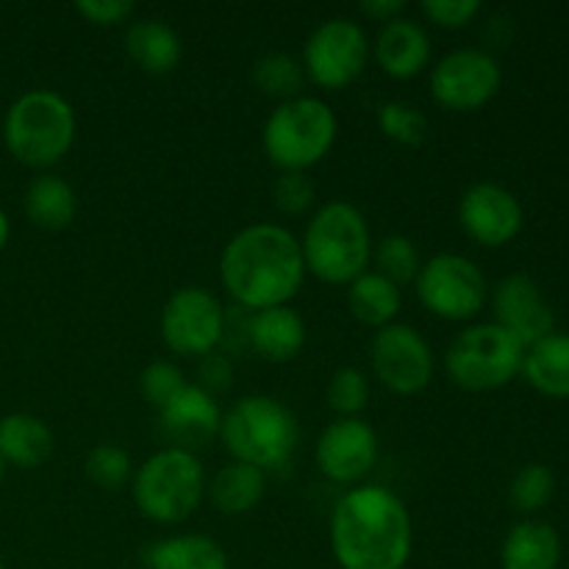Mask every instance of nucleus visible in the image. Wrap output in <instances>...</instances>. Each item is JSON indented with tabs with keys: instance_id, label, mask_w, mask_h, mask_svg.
<instances>
[{
	"instance_id": "1",
	"label": "nucleus",
	"mask_w": 569,
	"mask_h": 569,
	"mask_svg": "<svg viewBox=\"0 0 569 569\" xmlns=\"http://www.w3.org/2000/svg\"><path fill=\"white\" fill-rule=\"evenodd\" d=\"M220 278L244 311L289 306L306 278L300 239L276 222L242 228L222 248Z\"/></svg>"
},
{
	"instance_id": "2",
	"label": "nucleus",
	"mask_w": 569,
	"mask_h": 569,
	"mask_svg": "<svg viewBox=\"0 0 569 569\" xmlns=\"http://www.w3.org/2000/svg\"><path fill=\"white\" fill-rule=\"evenodd\" d=\"M411 548V515L389 489H350L333 506L331 553L342 569H406Z\"/></svg>"
},
{
	"instance_id": "3",
	"label": "nucleus",
	"mask_w": 569,
	"mask_h": 569,
	"mask_svg": "<svg viewBox=\"0 0 569 569\" xmlns=\"http://www.w3.org/2000/svg\"><path fill=\"white\" fill-rule=\"evenodd\" d=\"M306 272L333 287H348L372 259V237L367 217L348 200H331L320 206L306 226L303 239Z\"/></svg>"
},
{
	"instance_id": "4",
	"label": "nucleus",
	"mask_w": 569,
	"mask_h": 569,
	"mask_svg": "<svg viewBox=\"0 0 569 569\" xmlns=\"http://www.w3.org/2000/svg\"><path fill=\"white\" fill-rule=\"evenodd\" d=\"M220 437L233 461L256 470H281L298 450L300 426L289 406L270 395H248L222 417Z\"/></svg>"
},
{
	"instance_id": "5",
	"label": "nucleus",
	"mask_w": 569,
	"mask_h": 569,
	"mask_svg": "<svg viewBox=\"0 0 569 569\" xmlns=\"http://www.w3.org/2000/svg\"><path fill=\"white\" fill-rule=\"evenodd\" d=\"M76 128V111L59 92L31 89L6 111L3 142L20 164L48 170L70 153Z\"/></svg>"
},
{
	"instance_id": "6",
	"label": "nucleus",
	"mask_w": 569,
	"mask_h": 569,
	"mask_svg": "<svg viewBox=\"0 0 569 569\" xmlns=\"http://www.w3.org/2000/svg\"><path fill=\"white\" fill-rule=\"evenodd\" d=\"M339 122L331 106L320 98L300 94L283 100L267 117L261 144L281 172H309L331 153Z\"/></svg>"
},
{
	"instance_id": "7",
	"label": "nucleus",
	"mask_w": 569,
	"mask_h": 569,
	"mask_svg": "<svg viewBox=\"0 0 569 569\" xmlns=\"http://www.w3.org/2000/svg\"><path fill=\"white\" fill-rule=\"evenodd\" d=\"M206 495L203 465L192 450L164 448L133 472V503L159 526H178L198 511Z\"/></svg>"
},
{
	"instance_id": "8",
	"label": "nucleus",
	"mask_w": 569,
	"mask_h": 569,
	"mask_svg": "<svg viewBox=\"0 0 569 569\" xmlns=\"http://www.w3.org/2000/svg\"><path fill=\"white\" fill-rule=\"evenodd\" d=\"M526 345L498 322H478L465 328L445 353L450 381L470 392H492L522 372Z\"/></svg>"
},
{
	"instance_id": "9",
	"label": "nucleus",
	"mask_w": 569,
	"mask_h": 569,
	"mask_svg": "<svg viewBox=\"0 0 569 569\" xmlns=\"http://www.w3.org/2000/svg\"><path fill=\"white\" fill-rule=\"evenodd\" d=\"M417 298L439 320L467 322L487 303V276L461 253L431 256L417 272Z\"/></svg>"
},
{
	"instance_id": "10",
	"label": "nucleus",
	"mask_w": 569,
	"mask_h": 569,
	"mask_svg": "<svg viewBox=\"0 0 569 569\" xmlns=\"http://www.w3.org/2000/svg\"><path fill=\"white\" fill-rule=\"evenodd\" d=\"M370 39L359 22L333 17L311 31L303 48V72L320 89H345L365 72Z\"/></svg>"
},
{
	"instance_id": "11",
	"label": "nucleus",
	"mask_w": 569,
	"mask_h": 569,
	"mask_svg": "<svg viewBox=\"0 0 569 569\" xmlns=\"http://www.w3.org/2000/svg\"><path fill=\"white\" fill-rule=\"evenodd\" d=\"M226 309L203 287H183L161 309V339L178 356H209L226 339Z\"/></svg>"
},
{
	"instance_id": "12",
	"label": "nucleus",
	"mask_w": 569,
	"mask_h": 569,
	"mask_svg": "<svg viewBox=\"0 0 569 569\" xmlns=\"http://www.w3.org/2000/svg\"><path fill=\"white\" fill-rule=\"evenodd\" d=\"M503 83V70L481 48H459L433 64L431 94L448 111H476L487 106Z\"/></svg>"
},
{
	"instance_id": "13",
	"label": "nucleus",
	"mask_w": 569,
	"mask_h": 569,
	"mask_svg": "<svg viewBox=\"0 0 569 569\" xmlns=\"http://www.w3.org/2000/svg\"><path fill=\"white\" fill-rule=\"evenodd\" d=\"M372 372L395 395L422 392L433 378V350L417 328L392 322L370 342Z\"/></svg>"
},
{
	"instance_id": "14",
	"label": "nucleus",
	"mask_w": 569,
	"mask_h": 569,
	"mask_svg": "<svg viewBox=\"0 0 569 569\" xmlns=\"http://www.w3.org/2000/svg\"><path fill=\"white\" fill-rule=\"evenodd\" d=\"M522 203L515 192L492 181L472 183L459 200V226L483 248H503L522 231Z\"/></svg>"
},
{
	"instance_id": "15",
	"label": "nucleus",
	"mask_w": 569,
	"mask_h": 569,
	"mask_svg": "<svg viewBox=\"0 0 569 569\" xmlns=\"http://www.w3.org/2000/svg\"><path fill=\"white\" fill-rule=\"evenodd\" d=\"M317 467L337 483L365 478L378 461V433L359 417H339L317 439Z\"/></svg>"
},
{
	"instance_id": "16",
	"label": "nucleus",
	"mask_w": 569,
	"mask_h": 569,
	"mask_svg": "<svg viewBox=\"0 0 569 569\" xmlns=\"http://www.w3.org/2000/svg\"><path fill=\"white\" fill-rule=\"evenodd\" d=\"M495 322L503 326L506 331L515 333L526 348L537 345L548 333L556 331V315L550 303L545 300L542 289L531 276H506L495 287Z\"/></svg>"
},
{
	"instance_id": "17",
	"label": "nucleus",
	"mask_w": 569,
	"mask_h": 569,
	"mask_svg": "<svg viewBox=\"0 0 569 569\" xmlns=\"http://www.w3.org/2000/svg\"><path fill=\"white\" fill-rule=\"evenodd\" d=\"M161 426L167 437L176 439L178 448H200L220 433L222 411L214 395L198 383H187L183 392L161 409Z\"/></svg>"
},
{
	"instance_id": "18",
	"label": "nucleus",
	"mask_w": 569,
	"mask_h": 569,
	"mask_svg": "<svg viewBox=\"0 0 569 569\" xmlns=\"http://www.w3.org/2000/svg\"><path fill=\"white\" fill-rule=\"evenodd\" d=\"M372 53H376L378 67L389 78L406 81V78L420 76L428 67V61H431V39H428L426 28L417 26L415 20L398 17V20L387 22L381 28Z\"/></svg>"
},
{
	"instance_id": "19",
	"label": "nucleus",
	"mask_w": 569,
	"mask_h": 569,
	"mask_svg": "<svg viewBox=\"0 0 569 569\" xmlns=\"http://www.w3.org/2000/svg\"><path fill=\"white\" fill-rule=\"evenodd\" d=\"M306 322L292 306L256 311L248 322V342L261 359L292 361L306 348Z\"/></svg>"
},
{
	"instance_id": "20",
	"label": "nucleus",
	"mask_w": 569,
	"mask_h": 569,
	"mask_svg": "<svg viewBox=\"0 0 569 569\" xmlns=\"http://www.w3.org/2000/svg\"><path fill=\"white\" fill-rule=\"evenodd\" d=\"M561 537L550 522L522 520L506 533L500 548L503 569H559Z\"/></svg>"
},
{
	"instance_id": "21",
	"label": "nucleus",
	"mask_w": 569,
	"mask_h": 569,
	"mask_svg": "<svg viewBox=\"0 0 569 569\" xmlns=\"http://www.w3.org/2000/svg\"><path fill=\"white\" fill-rule=\"evenodd\" d=\"M53 453V431L39 417L17 411L0 420V459L17 470L42 467Z\"/></svg>"
},
{
	"instance_id": "22",
	"label": "nucleus",
	"mask_w": 569,
	"mask_h": 569,
	"mask_svg": "<svg viewBox=\"0 0 569 569\" xmlns=\"http://www.w3.org/2000/svg\"><path fill=\"white\" fill-rule=\"evenodd\" d=\"M522 376L545 398L569 400V333L553 331L526 348Z\"/></svg>"
},
{
	"instance_id": "23",
	"label": "nucleus",
	"mask_w": 569,
	"mask_h": 569,
	"mask_svg": "<svg viewBox=\"0 0 569 569\" xmlns=\"http://www.w3.org/2000/svg\"><path fill=\"white\" fill-rule=\"evenodd\" d=\"M148 569H228V556L217 539L203 533L159 539L142 550Z\"/></svg>"
},
{
	"instance_id": "24",
	"label": "nucleus",
	"mask_w": 569,
	"mask_h": 569,
	"mask_svg": "<svg viewBox=\"0 0 569 569\" xmlns=\"http://www.w3.org/2000/svg\"><path fill=\"white\" fill-rule=\"evenodd\" d=\"M126 50L144 72L167 76L183 56L181 37L161 20H137L126 33Z\"/></svg>"
},
{
	"instance_id": "25",
	"label": "nucleus",
	"mask_w": 569,
	"mask_h": 569,
	"mask_svg": "<svg viewBox=\"0 0 569 569\" xmlns=\"http://www.w3.org/2000/svg\"><path fill=\"white\" fill-rule=\"evenodd\" d=\"M28 220L44 231H64L78 214L76 189L53 172H39L26 189Z\"/></svg>"
},
{
	"instance_id": "26",
	"label": "nucleus",
	"mask_w": 569,
	"mask_h": 569,
	"mask_svg": "<svg viewBox=\"0 0 569 569\" xmlns=\"http://www.w3.org/2000/svg\"><path fill=\"white\" fill-rule=\"evenodd\" d=\"M264 472L250 465H242V461L226 465L222 470H217L211 483H206V492H209L214 509L231 517L253 511L261 503V498H264Z\"/></svg>"
},
{
	"instance_id": "27",
	"label": "nucleus",
	"mask_w": 569,
	"mask_h": 569,
	"mask_svg": "<svg viewBox=\"0 0 569 569\" xmlns=\"http://www.w3.org/2000/svg\"><path fill=\"white\" fill-rule=\"evenodd\" d=\"M400 303H403L400 287H395L389 278H383L376 270L361 272L353 283H348L350 315L365 326L378 328V331L398 322Z\"/></svg>"
},
{
	"instance_id": "28",
	"label": "nucleus",
	"mask_w": 569,
	"mask_h": 569,
	"mask_svg": "<svg viewBox=\"0 0 569 569\" xmlns=\"http://www.w3.org/2000/svg\"><path fill=\"white\" fill-rule=\"evenodd\" d=\"M253 81L261 92L272 94V98H281L283 103V100L300 98V89H303L306 83V72L292 56L267 53L253 64Z\"/></svg>"
},
{
	"instance_id": "29",
	"label": "nucleus",
	"mask_w": 569,
	"mask_h": 569,
	"mask_svg": "<svg viewBox=\"0 0 569 569\" xmlns=\"http://www.w3.org/2000/svg\"><path fill=\"white\" fill-rule=\"evenodd\" d=\"M556 492V476L548 465H526L517 470V476L509 483V503L515 506L520 515L531 517L539 509L550 503Z\"/></svg>"
},
{
	"instance_id": "30",
	"label": "nucleus",
	"mask_w": 569,
	"mask_h": 569,
	"mask_svg": "<svg viewBox=\"0 0 569 569\" xmlns=\"http://www.w3.org/2000/svg\"><path fill=\"white\" fill-rule=\"evenodd\" d=\"M376 264L383 278L395 283V287H406V283L417 281V272H420V250L403 233H389L378 242L376 248Z\"/></svg>"
},
{
	"instance_id": "31",
	"label": "nucleus",
	"mask_w": 569,
	"mask_h": 569,
	"mask_svg": "<svg viewBox=\"0 0 569 569\" xmlns=\"http://www.w3.org/2000/svg\"><path fill=\"white\" fill-rule=\"evenodd\" d=\"M378 126H381L383 137L406 144V148H420L428 139V131H431L422 109H417L415 103H406V100H389V103H383L378 109Z\"/></svg>"
},
{
	"instance_id": "32",
	"label": "nucleus",
	"mask_w": 569,
	"mask_h": 569,
	"mask_svg": "<svg viewBox=\"0 0 569 569\" xmlns=\"http://www.w3.org/2000/svg\"><path fill=\"white\" fill-rule=\"evenodd\" d=\"M83 472H87V478L94 487L106 489V492H117L133 476L131 453L120 448V445H98V448L89 450L87 461H83Z\"/></svg>"
},
{
	"instance_id": "33",
	"label": "nucleus",
	"mask_w": 569,
	"mask_h": 569,
	"mask_svg": "<svg viewBox=\"0 0 569 569\" xmlns=\"http://www.w3.org/2000/svg\"><path fill=\"white\" fill-rule=\"evenodd\" d=\"M370 400V378L359 367H342L328 383V406L339 417H359Z\"/></svg>"
},
{
	"instance_id": "34",
	"label": "nucleus",
	"mask_w": 569,
	"mask_h": 569,
	"mask_svg": "<svg viewBox=\"0 0 569 569\" xmlns=\"http://www.w3.org/2000/svg\"><path fill=\"white\" fill-rule=\"evenodd\" d=\"M183 387H187V378H183L181 367H176L172 361H153L139 372V392L159 411L172 403L183 392Z\"/></svg>"
},
{
	"instance_id": "35",
	"label": "nucleus",
	"mask_w": 569,
	"mask_h": 569,
	"mask_svg": "<svg viewBox=\"0 0 569 569\" xmlns=\"http://www.w3.org/2000/svg\"><path fill=\"white\" fill-rule=\"evenodd\" d=\"M315 183L306 172H281L272 187V200L278 211L289 217H300L315 206Z\"/></svg>"
},
{
	"instance_id": "36",
	"label": "nucleus",
	"mask_w": 569,
	"mask_h": 569,
	"mask_svg": "<svg viewBox=\"0 0 569 569\" xmlns=\"http://www.w3.org/2000/svg\"><path fill=\"white\" fill-rule=\"evenodd\" d=\"M481 0H426L422 14L439 28H465L481 14Z\"/></svg>"
},
{
	"instance_id": "37",
	"label": "nucleus",
	"mask_w": 569,
	"mask_h": 569,
	"mask_svg": "<svg viewBox=\"0 0 569 569\" xmlns=\"http://www.w3.org/2000/svg\"><path fill=\"white\" fill-rule=\"evenodd\" d=\"M76 11L92 26H120L131 20L137 6L131 0H78Z\"/></svg>"
},
{
	"instance_id": "38",
	"label": "nucleus",
	"mask_w": 569,
	"mask_h": 569,
	"mask_svg": "<svg viewBox=\"0 0 569 569\" xmlns=\"http://www.w3.org/2000/svg\"><path fill=\"white\" fill-rule=\"evenodd\" d=\"M231 361L226 359V356H220L214 350V353L203 356V361H200V383L198 387H203L206 392H222V389L231 387Z\"/></svg>"
},
{
	"instance_id": "39",
	"label": "nucleus",
	"mask_w": 569,
	"mask_h": 569,
	"mask_svg": "<svg viewBox=\"0 0 569 569\" xmlns=\"http://www.w3.org/2000/svg\"><path fill=\"white\" fill-rule=\"evenodd\" d=\"M403 0H365V3H361V14L370 17V20L376 22H383V26L398 20V17L403 14Z\"/></svg>"
},
{
	"instance_id": "40",
	"label": "nucleus",
	"mask_w": 569,
	"mask_h": 569,
	"mask_svg": "<svg viewBox=\"0 0 569 569\" xmlns=\"http://www.w3.org/2000/svg\"><path fill=\"white\" fill-rule=\"evenodd\" d=\"M9 233H11L9 217H6L3 209H0V250H3L6 242H9Z\"/></svg>"
},
{
	"instance_id": "41",
	"label": "nucleus",
	"mask_w": 569,
	"mask_h": 569,
	"mask_svg": "<svg viewBox=\"0 0 569 569\" xmlns=\"http://www.w3.org/2000/svg\"><path fill=\"white\" fill-rule=\"evenodd\" d=\"M3 476H6V465H3V459H0V483H3Z\"/></svg>"
},
{
	"instance_id": "42",
	"label": "nucleus",
	"mask_w": 569,
	"mask_h": 569,
	"mask_svg": "<svg viewBox=\"0 0 569 569\" xmlns=\"http://www.w3.org/2000/svg\"><path fill=\"white\" fill-rule=\"evenodd\" d=\"M0 569H6V565H3V561H0Z\"/></svg>"
}]
</instances>
